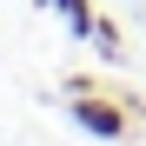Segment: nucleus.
<instances>
[{
    "instance_id": "nucleus-1",
    "label": "nucleus",
    "mask_w": 146,
    "mask_h": 146,
    "mask_svg": "<svg viewBox=\"0 0 146 146\" xmlns=\"http://www.w3.org/2000/svg\"><path fill=\"white\" fill-rule=\"evenodd\" d=\"M73 119H80L86 133H100V139H119V133H126V119H119L113 106H100V100H73Z\"/></svg>"
},
{
    "instance_id": "nucleus-2",
    "label": "nucleus",
    "mask_w": 146,
    "mask_h": 146,
    "mask_svg": "<svg viewBox=\"0 0 146 146\" xmlns=\"http://www.w3.org/2000/svg\"><path fill=\"white\" fill-rule=\"evenodd\" d=\"M60 7H66V13H80V0H60Z\"/></svg>"
}]
</instances>
